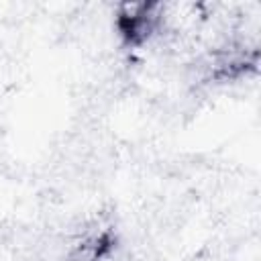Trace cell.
Segmentation results:
<instances>
[{"instance_id": "1", "label": "cell", "mask_w": 261, "mask_h": 261, "mask_svg": "<svg viewBox=\"0 0 261 261\" xmlns=\"http://www.w3.org/2000/svg\"><path fill=\"white\" fill-rule=\"evenodd\" d=\"M161 0H122L110 4V33L114 45L124 55L151 49L163 27Z\"/></svg>"}]
</instances>
